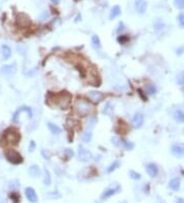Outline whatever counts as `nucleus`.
Segmentation results:
<instances>
[{
  "label": "nucleus",
  "mask_w": 184,
  "mask_h": 203,
  "mask_svg": "<svg viewBox=\"0 0 184 203\" xmlns=\"http://www.w3.org/2000/svg\"><path fill=\"white\" fill-rule=\"evenodd\" d=\"M51 101L54 103L56 107H58L61 110L68 109L72 104V96L66 91H61L60 93L52 96Z\"/></svg>",
  "instance_id": "f257e3e1"
},
{
  "label": "nucleus",
  "mask_w": 184,
  "mask_h": 203,
  "mask_svg": "<svg viewBox=\"0 0 184 203\" xmlns=\"http://www.w3.org/2000/svg\"><path fill=\"white\" fill-rule=\"evenodd\" d=\"M92 105L84 99H78L74 104V111L80 117H86L92 112Z\"/></svg>",
  "instance_id": "f03ea898"
},
{
  "label": "nucleus",
  "mask_w": 184,
  "mask_h": 203,
  "mask_svg": "<svg viewBox=\"0 0 184 203\" xmlns=\"http://www.w3.org/2000/svg\"><path fill=\"white\" fill-rule=\"evenodd\" d=\"M2 140L6 145H17L21 140V134H18V131L13 129V128H8L3 134Z\"/></svg>",
  "instance_id": "7ed1b4c3"
},
{
  "label": "nucleus",
  "mask_w": 184,
  "mask_h": 203,
  "mask_svg": "<svg viewBox=\"0 0 184 203\" xmlns=\"http://www.w3.org/2000/svg\"><path fill=\"white\" fill-rule=\"evenodd\" d=\"M5 158L7 161L13 165L22 164V163L24 162V158H23V156L19 154V152H18L17 150H13V149H8L5 151Z\"/></svg>",
  "instance_id": "20e7f679"
},
{
  "label": "nucleus",
  "mask_w": 184,
  "mask_h": 203,
  "mask_svg": "<svg viewBox=\"0 0 184 203\" xmlns=\"http://www.w3.org/2000/svg\"><path fill=\"white\" fill-rule=\"evenodd\" d=\"M78 160L81 162H89L90 160H92L93 155L89 150L85 149L84 147L80 146L79 150H78Z\"/></svg>",
  "instance_id": "39448f33"
},
{
  "label": "nucleus",
  "mask_w": 184,
  "mask_h": 203,
  "mask_svg": "<svg viewBox=\"0 0 184 203\" xmlns=\"http://www.w3.org/2000/svg\"><path fill=\"white\" fill-rule=\"evenodd\" d=\"M18 71V64L17 63H13V64H8V65H4L0 68V73L4 76H11L15 74Z\"/></svg>",
  "instance_id": "423d86ee"
},
{
  "label": "nucleus",
  "mask_w": 184,
  "mask_h": 203,
  "mask_svg": "<svg viewBox=\"0 0 184 203\" xmlns=\"http://www.w3.org/2000/svg\"><path fill=\"white\" fill-rule=\"evenodd\" d=\"M87 96L88 99L92 102V103H99L103 100H104V93L101 91H90L87 92Z\"/></svg>",
  "instance_id": "0eeeda50"
},
{
  "label": "nucleus",
  "mask_w": 184,
  "mask_h": 203,
  "mask_svg": "<svg viewBox=\"0 0 184 203\" xmlns=\"http://www.w3.org/2000/svg\"><path fill=\"white\" fill-rule=\"evenodd\" d=\"M31 24V19L26 14H18L17 15V25L21 28H26L29 27Z\"/></svg>",
  "instance_id": "6e6552de"
},
{
  "label": "nucleus",
  "mask_w": 184,
  "mask_h": 203,
  "mask_svg": "<svg viewBox=\"0 0 184 203\" xmlns=\"http://www.w3.org/2000/svg\"><path fill=\"white\" fill-rule=\"evenodd\" d=\"M171 153L177 158L184 157V145L182 144H174L171 147Z\"/></svg>",
  "instance_id": "1a4fd4ad"
},
{
  "label": "nucleus",
  "mask_w": 184,
  "mask_h": 203,
  "mask_svg": "<svg viewBox=\"0 0 184 203\" xmlns=\"http://www.w3.org/2000/svg\"><path fill=\"white\" fill-rule=\"evenodd\" d=\"M144 123V116L141 112H136L132 118V125L135 128H140Z\"/></svg>",
  "instance_id": "9d476101"
},
{
  "label": "nucleus",
  "mask_w": 184,
  "mask_h": 203,
  "mask_svg": "<svg viewBox=\"0 0 184 203\" xmlns=\"http://www.w3.org/2000/svg\"><path fill=\"white\" fill-rule=\"evenodd\" d=\"M121 191V187L119 185H117L116 187H113V188H108L104 191V192L101 194V200H105V199H108L111 198L113 195H116L117 193H119Z\"/></svg>",
  "instance_id": "9b49d317"
},
{
  "label": "nucleus",
  "mask_w": 184,
  "mask_h": 203,
  "mask_svg": "<svg viewBox=\"0 0 184 203\" xmlns=\"http://www.w3.org/2000/svg\"><path fill=\"white\" fill-rule=\"evenodd\" d=\"M25 195L27 199L29 200V202L31 203H37L38 202V196H37V193L33 188L31 187H28V188L25 189Z\"/></svg>",
  "instance_id": "f8f14e48"
},
{
  "label": "nucleus",
  "mask_w": 184,
  "mask_h": 203,
  "mask_svg": "<svg viewBox=\"0 0 184 203\" xmlns=\"http://www.w3.org/2000/svg\"><path fill=\"white\" fill-rule=\"evenodd\" d=\"M134 7H135V10H136L137 14H143L146 11L147 2L145 1V0H135Z\"/></svg>",
  "instance_id": "ddd939ff"
},
{
  "label": "nucleus",
  "mask_w": 184,
  "mask_h": 203,
  "mask_svg": "<svg viewBox=\"0 0 184 203\" xmlns=\"http://www.w3.org/2000/svg\"><path fill=\"white\" fill-rule=\"evenodd\" d=\"M146 173L151 178L156 177V174L159 173V167L155 163H148L146 165Z\"/></svg>",
  "instance_id": "4468645a"
},
{
  "label": "nucleus",
  "mask_w": 184,
  "mask_h": 203,
  "mask_svg": "<svg viewBox=\"0 0 184 203\" xmlns=\"http://www.w3.org/2000/svg\"><path fill=\"white\" fill-rule=\"evenodd\" d=\"M119 147H122L123 149L127 150V151H131V150L134 149L135 146H134V144H133L132 142H130V140H125V139L120 138Z\"/></svg>",
  "instance_id": "2eb2a0df"
},
{
  "label": "nucleus",
  "mask_w": 184,
  "mask_h": 203,
  "mask_svg": "<svg viewBox=\"0 0 184 203\" xmlns=\"http://www.w3.org/2000/svg\"><path fill=\"white\" fill-rule=\"evenodd\" d=\"M29 174L31 175L32 178H39L41 175V169H40V167H39V165L37 164H33V165H31L29 167Z\"/></svg>",
  "instance_id": "dca6fc26"
},
{
  "label": "nucleus",
  "mask_w": 184,
  "mask_h": 203,
  "mask_svg": "<svg viewBox=\"0 0 184 203\" xmlns=\"http://www.w3.org/2000/svg\"><path fill=\"white\" fill-rule=\"evenodd\" d=\"M1 54H2L3 60L6 61V60H8V58H10L11 56H13V50H11V48L8 45L3 44L1 46Z\"/></svg>",
  "instance_id": "f3484780"
},
{
  "label": "nucleus",
  "mask_w": 184,
  "mask_h": 203,
  "mask_svg": "<svg viewBox=\"0 0 184 203\" xmlns=\"http://www.w3.org/2000/svg\"><path fill=\"white\" fill-rule=\"evenodd\" d=\"M47 127H48L49 131L51 132L52 134H55V135L60 134L61 131H62L61 128H60V126H57L56 124H54V123H52V122H48V123H47Z\"/></svg>",
  "instance_id": "a211bd4d"
},
{
  "label": "nucleus",
  "mask_w": 184,
  "mask_h": 203,
  "mask_svg": "<svg viewBox=\"0 0 184 203\" xmlns=\"http://www.w3.org/2000/svg\"><path fill=\"white\" fill-rule=\"evenodd\" d=\"M120 14H121V7L119 5H115V6H113V8L109 11L108 18H109V19H113L118 18Z\"/></svg>",
  "instance_id": "6ab92c4d"
},
{
  "label": "nucleus",
  "mask_w": 184,
  "mask_h": 203,
  "mask_svg": "<svg viewBox=\"0 0 184 203\" xmlns=\"http://www.w3.org/2000/svg\"><path fill=\"white\" fill-rule=\"evenodd\" d=\"M173 118L176 122L178 123H184V112L181 110H176L173 114Z\"/></svg>",
  "instance_id": "aec40b11"
},
{
  "label": "nucleus",
  "mask_w": 184,
  "mask_h": 203,
  "mask_svg": "<svg viewBox=\"0 0 184 203\" xmlns=\"http://www.w3.org/2000/svg\"><path fill=\"white\" fill-rule=\"evenodd\" d=\"M169 187H170V189H172L173 191H178L180 189V179L178 178H172L169 182Z\"/></svg>",
  "instance_id": "412c9836"
},
{
  "label": "nucleus",
  "mask_w": 184,
  "mask_h": 203,
  "mask_svg": "<svg viewBox=\"0 0 184 203\" xmlns=\"http://www.w3.org/2000/svg\"><path fill=\"white\" fill-rule=\"evenodd\" d=\"M43 184L45 186L51 185V175L47 168H44V177H43Z\"/></svg>",
  "instance_id": "4be33fe9"
},
{
  "label": "nucleus",
  "mask_w": 184,
  "mask_h": 203,
  "mask_svg": "<svg viewBox=\"0 0 184 203\" xmlns=\"http://www.w3.org/2000/svg\"><path fill=\"white\" fill-rule=\"evenodd\" d=\"M119 166H120V161L119 160H115L112 164L108 165V167H107V173H112L113 171H115Z\"/></svg>",
  "instance_id": "5701e85b"
},
{
  "label": "nucleus",
  "mask_w": 184,
  "mask_h": 203,
  "mask_svg": "<svg viewBox=\"0 0 184 203\" xmlns=\"http://www.w3.org/2000/svg\"><path fill=\"white\" fill-rule=\"evenodd\" d=\"M91 43H92L94 48H100L101 47V41L97 35H93V36L91 37Z\"/></svg>",
  "instance_id": "b1692460"
},
{
  "label": "nucleus",
  "mask_w": 184,
  "mask_h": 203,
  "mask_svg": "<svg viewBox=\"0 0 184 203\" xmlns=\"http://www.w3.org/2000/svg\"><path fill=\"white\" fill-rule=\"evenodd\" d=\"M113 112V106L108 102V103H107V105H105L104 108H103V114L108 115V116H112Z\"/></svg>",
  "instance_id": "393cba45"
},
{
  "label": "nucleus",
  "mask_w": 184,
  "mask_h": 203,
  "mask_svg": "<svg viewBox=\"0 0 184 203\" xmlns=\"http://www.w3.org/2000/svg\"><path fill=\"white\" fill-rule=\"evenodd\" d=\"M92 139V132L91 130H86L83 132V134H82V140H83L84 143H89L90 140Z\"/></svg>",
  "instance_id": "a878e982"
},
{
  "label": "nucleus",
  "mask_w": 184,
  "mask_h": 203,
  "mask_svg": "<svg viewBox=\"0 0 184 203\" xmlns=\"http://www.w3.org/2000/svg\"><path fill=\"white\" fill-rule=\"evenodd\" d=\"M19 109H21L22 112H25V113H26L29 119H32V118H33V110H32V108H31V107L23 106V107H21Z\"/></svg>",
  "instance_id": "bb28decb"
},
{
  "label": "nucleus",
  "mask_w": 184,
  "mask_h": 203,
  "mask_svg": "<svg viewBox=\"0 0 184 203\" xmlns=\"http://www.w3.org/2000/svg\"><path fill=\"white\" fill-rule=\"evenodd\" d=\"M9 198L10 200L13 201V203H18L19 200H21V197H19V194L17 192V191H13L9 194Z\"/></svg>",
  "instance_id": "cd10ccee"
},
{
  "label": "nucleus",
  "mask_w": 184,
  "mask_h": 203,
  "mask_svg": "<svg viewBox=\"0 0 184 203\" xmlns=\"http://www.w3.org/2000/svg\"><path fill=\"white\" fill-rule=\"evenodd\" d=\"M129 40H130V38H129L127 35H120V36H118V38H117V41L122 45L126 44Z\"/></svg>",
  "instance_id": "c85d7f7f"
},
{
  "label": "nucleus",
  "mask_w": 184,
  "mask_h": 203,
  "mask_svg": "<svg viewBox=\"0 0 184 203\" xmlns=\"http://www.w3.org/2000/svg\"><path fill=\"white\" fill-rule=\"evenodd\" d=\"M145 91L146 92L148 93V95H155V93L156 92V87H155V85L154 84H148L146 88H145Z\"/></svg>",
  "instance_id": "c756f323"
},
{
  "label": "nucleus",
  "mask_w": 184,
  "mask_h": 203,
  "mask_svg": "<svg viewBox=\"0 0 184 203\" xmlns=\"http://www.w3.org/2000/svg\"><path fill=\"white\" fill-rule=\"evenodd\" d=\"M21 113H22V111L19 108L13 113V123H15V124L18 123V119H19V115H21Z\"/></svg>",
  "instance_id": "7c9ffc66"
},
{
  "label": "nucleus",
  "mask_w": 184,
  "mask_h": 203,
  "mask_svg": "<svg viewBox=\"0 0 184 203\" xmlns=\"http://www.w3.org/2000/svg\"><path fill=\"white\" fill-rule=\"evenodd\" d=\"M97 123V118H95V117H91V118H89L88 119V123H87V127L89 126V128L91 129V128H93L95 126V124ZM89 129V130H90Z\"/></svg>",
  "instance_id": "2f4dec72"
},
{
  "label": "nucleus",
  "mask_w": 184,
  "mask_h": 203,
  "mask_svg": "<svg viewBox=\"0 0 184 203\" xmlns=\"http://www.w3.org/2000/svg\"><path fill=\"white\" fill-rule=\"evenodd\" d=\"M129 177L133 179H140L141 178V174H140L139 173H136V171H134V170H130L129 171Z\"/></svg>",
  "instance_id": "473e14b6"
},
{
  "label": "nucleus",
  "mask_w": 184,
  "mask_h": 203,
  "mask_svg": "<svg viewBox=\"0 0 184 203\" xmlns=\"http://www.w3.org/2000/svg\"><path fill=\"white\" fill-rule=\"evenodd\" d=\"M177 83L179 85H184V71H181L177 75Z\"/></svg>",
  "instance_id": "72a5a7b5"
},
{
  "label": "nucleus",
  "mask_w": 184,
  "mask_h": 203,
  "mask_svg": "<svg viewBox=\"0 0 184 203\" xmlns=\"http://www.w3.org/2000/svg\"><path fill=\"white\" fill-rule=\"evenodd\" d=\"M174 5L178 9L184 8V0H174Z\"/></svg>",
  "instance_id": "f704fd0d"
},
{
  "label": "nucleus",
  "mask_w": 184,
  "mask_h": 203,
  "mask_svg": "<svg viewBox=\"0 0 184 203\" xmlns=\"http://www.w3.org/2000/svg\"><path fill=\"white\" fill-rule=\"evenodd\" d=\"M46 197L48 198H51V199H54V198H60V194L57 192V191H53V192H49L46 194Z\"/></svg>",
  "instance_id": "c9c22d12"
},
{
  "label": "nucleus",
  "mask_w": 184,
  "mask_h": 203,
  "mask_svg": "<svg viewBox=\"0 0 184 203\" xmlns=\"http://www.w3.org/2000/svg\"><path fill=\"white\" fill-rule=\"evenodd\" d=\"M178 23L181 28H184V13H180L178 15Z\"/></svg>",
  "instance_id": "e433bc0d"
},
{
  "label": "nucleus",
  "mask_w": 184,
  "mask_h": 203,
  "mask_svg": "<svg viewBox=\"0 0 184 203\" xmlns=\"http://www.w3.org/2000/svg\"><path fill=\"white\" fill-rule=\"evenodd\" d=\"M35 149H36V143H35V140H31L30 144H29V152H34Z\"/></svg>",
  "instance_id": "4c0bfd02"
},
{
  "label": "nucleus",
  "mask_w": 184,
  "mask_h": 203,
  "mask_svg": "<svg viewBox=\"0 0 184 203\" xmlns=\"http://www.w3.org/2000/svg\"><path fill=\"white\" fill-rule=\"evenodd\" d=\"M65 155H66V158H72L75 154H74L73 150H71V149H66V150L65 151Z\"/></svg>",
  "instance_id": "58836bf2"
},
{
  "label": "nucleus",
  "mask_w": 184,
  "mask_h": 203,
  "mask_svg": "<svg viewBox=\"0 0 184 203\" xmlns=\"http://www.w3.org/2000/svg\"><path fill=\"white\" fill-rule=\"evenodd\" d=\"M184 52V46H180V47H178L177 49H176V53L178 54V56H181V54Z\"/></svg>",
  "instance_id": "ea45409f"
},
{
  "label": "nucleus",
  "mask_w": 184,
  "mask_h": 203,
  "mask_svg": "<svg viewBox=\"0 0 184 203\" xmlns=\"http://www.w3.org/2000/svg\"><path fill=\"white\" fill-rule=\"evenodd\" d=\"M125 29V25H124V23H119V27H118V29H117V32L118 33H120L121 31H123Z\"/></svg>",
  "instance_id": "a19ab883"
},
{
  "label": "nucleus",
  "mask_w": 184,
  "mask_h": 203,
  "mask_svg": "<svg viewBox=\"0 0 184 203\" xmlns=\"http://www.w3.org/2000/svg\"><path fill=\"white\" fill-rule=\"evenodd\" d=\"M137 91L139 92V96L142 97V100H143V101H146V97L143 96V91H141V89H138V91Z\"/></svg>",
  "instance_id": "79ce46f5"
},
{
  "label": "nucleus",
  "mask_w": 184,
  "mask_h": 203,
  "mask_svg": "<svg viewBox=\"0 0 184 203\" xmlns=\"http://www.w3.org/2000/svg\"><path fill=\"white\" fill-rule=\"evenodd\" d=\"M41 153H42L43 157H44L45 159H49V155H48V154H46V152H45L44 150H42V151H41Z\"/></svg>",
  "instance_id": "37998d69"
},
{
  "label": "nucleus",
  "mask_w": 184,
  "mask_h": 203,
  "mask_svg": "<svg viewBox=\"0 0 184 203\" xmlns=\"http://www.w3.org/2000/svg\"><path fill=\"white\" fill-rule=\"evenodd\" d=\"M51 1V3H53V4H60V0H50Z\"/></svg>",
  "instance_id": "c03bdc74"
},
{
  "label": "nucleus",
  "mask_w": 184,
  "mask_h": 203,
  "mask_svg": "<svg viewBox=\"0 0 184 203\" xmlns=\"http://www.w3.org/2000/svg\"><path fill=\"white\" fill-rule=\"evenodd\" d=\"M176 203H184V199H182V198H178V199H177V201H176Z\"/></svg>",
  "instance_id": "a18cd8bd"
},
{
  "label": "nucleus",
  "mask_w": 184,
  "mask_h": 203,
  "mask_svg": "<svg viewBox=\"0 0 184 203\" xmlns=\"http://www.w3.org/2000/svg\"><path fill=\"white\" fill-rule=\"evenodd\" d=\"M0 203H5V201H4V199H3L2 197H0Z\"/></svg>",
  "instance_id": "49530a36"
},
{
  "label": "nucleus",
  "mask_w": 184,
  "mask_h": 203,
  "mask_svg": "<svg viewBox=\"0 0 184 203\" xmlns=\"http://www.w3.org/2000/svg\"><path fill=\"white\" fill-rule=\"evenodd\" d=\"M75 1H78V0H75Z\"/></svg>",
  "instance_id": "de8ad7c7"
}]
</instances>
